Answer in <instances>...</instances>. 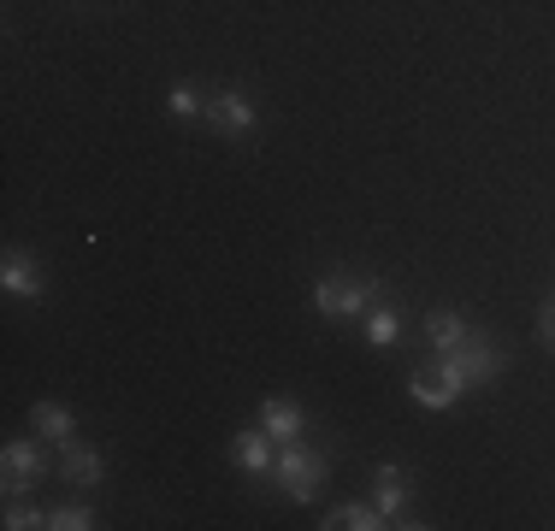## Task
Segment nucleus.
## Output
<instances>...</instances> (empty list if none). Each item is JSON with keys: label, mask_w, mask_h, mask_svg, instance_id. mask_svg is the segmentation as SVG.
Masks as SVG:
<instances>
[{"label": "nucleus", "mask_w": 555, "mask_h": 531, "mask_svg": "<svg viewBox=\"0 0 555 531\" xmlns=\"http://www.w3.org/2000/svg\"><path fill=\"white\" fill-rule=\"evenodd\" d=\"M373 301H378V284H373V277H320V284H313V308L332 313V319L366 313Z\"/></svg>", "instance_id": "nucleus-3"}, {"label": "nucleus", "mask_w": 555, "mask_h": 531, "mask_svg": "<svg viewBox=\"0 0 555 531\" xmlns=\"http://www.w3.org/2000/svg\"><path fill=\"white\" fill-rule=\"evenodd\" d=\"M231 455H236V467H243V472H272V437H267V425H260V431H243V437H236V443H231Z\"/></svg>", "instance_id": "nucleus-8"}, {"label": "nucleus", "mask_w": 555, "mask_h": 531, "mask_svg": "<svg viewBox=\"0 0 555 531\" xmlns=\"http://www.w3.org/2000/svg\"><path fill=\"white\" fill-rule=\"evenodd\" d=\"M30 425H36L42 437H54V443H72V414H65L60 402H36V407H30Z\"/></svg>", "instance_id": "nucleus-13"}, {"label": "nucleus", "mask_w": 555, "mask_h": 531, "mask_svg": "<svg viewBox=\"0 0 555 531\" xmlns=\"http://www.w3.org/2000/svg\"><path fill=\"white\" fill-rule=\"evenodd\" d=\"M48 526H54V531H89V526H95V514H89V508H60V514H48Z\"/></svg>", "instance_id": "nucleus-16"}, {"label": "nucleus", "mask_w": 555, "mask_h": 531, "mask_svg": "<svg viewBox=\"0 0 555 531\" xmlns=\"http://www.w3.org/2000/svg\"><path fill=\"white\" fill-rule=\"evenodd\" d=\"M272 478L284 484L289 502H313L325 484V455H313V449H301V443H284L272 461Z\"/></svg>", "instance_id": "nucleus-1"}, {"label": "nucleus", "mask_w": 555, "mask_h": 531, "mask_svg": "<svg viewBox=\"0 0 555 531\" xmlns=\"http://www.w3.org/2000/svg\"><path fill=\"white\" fill-rule=\"evenodd\" d=\"M0 284H7V296H18V301H36V296H42V272H36V260L18 255V248L0 260Z\"/></svg>", "instance_id": "nucleus-6"}, {"label": "nucleus", "mask_w": 555, "mask_h": 531, "mask_svg": "<svg viewBox=\"0 0 555 531\" xmlns=\"http://www.w3.org/2000/svg\"><path fill=\"white\" fill-rule=\"evenodd\" d=\"M207 118H214V125L224 130V137H248V130H255V106H248L243 95H236V89H224V95H214L202 106Z\"/></svg>", "instance_id": "nucleus-5"}, {"label": "nucleus", "mask_w": 555, "mask_h": 531, "mask_svg": "<svg viewBox=\"0 0 555 531\" xmlns=\"http://www.w3.org/2000/svg\"><path fill=\"white\" fill-rule=\"evenodd\" d=\"M65 478H72V484H101V455L95 449H83V443H65Z\"/></svg>", "instance_id": "nucleus-11"}, {"label": "nucleus", "mask_w": 555, "mask_h": 531, "mask_svg": "<svg viewBox=\"0 0 555 531\" xmlns=\"http://www.w3.org/2000/svg\"><path fill=\"white\" fill-rule=\"evenodd\" d=\"M260 425H267L272 443H296V431H301V407H296V402H284V396H272V402L260 407Z\"/></svg>", "instance_id": "nucleus-9"}, {"label": "nucleus", "mask_w": 555, "mask_h": 531, "mask_svg": "<svg viewBox=\"0 0 555 531\" xmlns=\"http://www.w3.org/2000/svg\"><path fill=\"white\" fill-rule=\"evenodd\" d=\"M502 372V349H491L485 337H467L461 349L443 354V378L455 384V390H479V384H491Z\"/></svg>", "instance_id": "nucleus-2"}, {"label": "nucleus", "mask_w": 555, "mask_h": 531, "mask_svg": "<svg viewBox=\"0 0 555 531\" xmlns=\"http://www.w3.org/2000/svg\"><path fill=\"white\" fill-rule=\"evenodd\" d=\"M426 337H431V349H438V354H449V349L467 342V325H461V313H431L426 319Z\"/></svg>", "instance_id": "nucleus-12"}, {"label": "nucleus", "mask_w": 555, "mask_h": 531, "mask_svg": "<svg viewBox=\"0 0 555 531\" xmlns=\"http://www.w3.org/2000/svg\"><path fill=\"white\" fill-rule=\"evenodd\" d=\"M378 514H385L390 526H402V514H408V484H402V467H378V502H373Z\"/></svg>", "instance_id": "nucleus-10"}, {"label": "nucleus", "mask_w": 555, "mask_h": 531, "mask_svg": "<svg viewBox=\"0 0 555 531\" xmlns=\"http://www.w3.org/2000/svg\"><path fill=\"white\" fill-rule=\"evenodd\" d=\"M408 390H414V402H420V407H449V402L461 396L455 384L443 378V366H420L414 378H408Z\"/></svg>", "instance_id": "nucleus-7"}, {"label": "nucleus", "mask_w": 555, "mask_h": 531, "mask_svg": "<svg viewBox=\"0 0 555 531\" xmlns=\"http://www.w3.org/2000/svg\"><path fill=\"white\" fill-rule=\"evenodd\" d=\"M30 526H48L42 508H7V531H30Z\"/></svg>", "instance_id": "nucleus-18"}, {"label": "nucleus", "mask_w": 555, "mask_h": 531, "mask_svg": "<svg viewBox=\"0 0 555 531\" xmlns=\"http://www.w3.org/2000/svg\"><path fill=\"white\" fill-rule=\"evenodd\" d=\"M396 337H402V319H396L390 308H373V319H366V342H373V349H390Z\"/></svg>", "instance_id": "nucleus-15"}, {"label": "nucleus", "mask_w": 555, "mask_h": 531, "mask_svg": "<svg viewBox=\"0 0 555 531\" xmlns=\"http://www.w3.org/2000/svg\"><path fill=\"white\" fill-rule=\"evenodd\" d=\"M538 325H544V342H550V349H555V301H550L544 313H538Z\"/></svg>", "instance_id": "nucleus-19"}, {"label": "nucleus", "mask_w": 555, "mask_h": 531, "mask_svg": "<svg viewBox=\"0 0 555 531\" xmlns=\"http://www.w3.org/2000/svg\"><path fill=\"white\" fill-rule=\"evenodd\" d=\"M166 106H171V118H190V113H202V95H195L190 83H178V89L166 95Z\"/></svg>", "instance_id": "nucleus-17"}, {"label": "nucleus", "mask_w": 555, "mask_h": 531, "mask_svg": "<svg viewBox=\"0 0 555 531\" xmlns=\"http://www.w3.org/2000/svg\"><path fill=\"white\" fill-rule=\"evenodd\" d=\"M325 526H343V531H378V526H390V520H385L378 508H366V502H349V508H337Z\"/></svg>", "instance_id": "nucleus-14"}, {"label": "nucleus", "mask_w": 555, "mask_h": 531, "mask_svg": "<svg viewBox=\"0 0 555 531\" xmlns=\"http://www.w3.org/2000/svg\"><path fill=\"white\" fill-rule=\"evenodd\" d=\"M0 467H7V496H24V490L48 472V461H42V449H36V443H7Z\"/></svg>", "instance_id": "nucleus-4"}]
</instances>
